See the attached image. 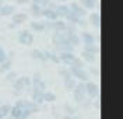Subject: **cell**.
Segmentation results:
<instances>
[{"label":"cell","mask_w":123,"mask_h":119,"mask_svg":"<svg viewBox=\"0 0 123 119\" xmlns=\"http://www.w3.org/2000/svg\"><path fill=\"white\" fill-rule=\"evenodd\" d=\"M78 3L85 8V10H94L98 4V0H78Z\"/></svg>","instance_id":"cell-23"},{"label":"cell","mask_w":123,"mask_h":119,"mask_svg":"<svg viewBox=\"0 0 123 119\" xmlns=\"http://www.w3.org/2000/svg\"><path fill=\"white\" fill-rule=\"evenodd\" d=\"M77 25H78V27H81L83 30H85V28H87V27H88L90 24H88V21L85 20V17H81V18H80V21H78V24H77Z\"/></svg>","instance_id":"cell-34"},{"label":"cell","mask_w":123,"mask_h":119,"mask_svg":"<svg viewBox=\"0 0 123 119\" xmlns=\"http://www.w3.org/2000/svg\"><path fill=\"white\" fill-rule=\"evenodd\" d=\"M66 32V35H67V39H69V44L70 45H73V46L76 48L78 46V45H81V41H80V37H78V34L77 32H74V34H71V32Z\"/></svg>","instance_id":"cell-18"},{"label":"cell","mask_w":123,"mask_h":119,"mask_svg":"<svg viewBox=\"0 0 123 119\" xmlns=\"http://www.w3.org/2000/svg\"><path fill=\"white\" fill-rule=\"evenodd\" d=\"M50 1H52V0H31V3L39 4V6H42V7H48V6L50 4Z\"/></svg>","instance_id":"cell-32"},{"label":"cell","mask_w":123,"mask_h":119,"mask_svg":"<svg viewBox=\"0 0 123 119\" xmlns=\"http://www.w3.org/2000/svg\"><path fill=\"white\" fill-rule=\"evenodd\" d=\"M59 76L62 77V80H66V79H69V77H73L71 73H70V70H69V67H60V69H59Z\"/></svg>","instance_id":"cell-30"},{"label":"cell","mask_w":123,"mask_h":119,"mask_svg":"<svg viewBox=\"0 0 123 119\" xmlns=\"http://www.w3.org/2000/svg\"><path fill=\"white\" fill-rule=\"evenodd\" d=\"M6 59H7V52L0 46V62H3V60H6Z\"/></svg>","instance_id":"cell-35"},{"label":"cell","mask_w":123,"mask_h":119,"mask_svg":"<svg viewBox=\"0 0 123 119\" xmlns=\"http://www.w3.org/2000/svg\"><path fill=\"white\" fill-rule=\"evenodd\" d=\"M85 94L90 100H98L99 98V86L94 81H85Z\"/></svg>","instance_id":"cell-3"},{"label":"cell","mask_w":123,"mask_h":119,"mask_svg":"<svg viewBox=\"0 0 123 119\" xmlns=\"http://www.w3.org/2000/svg\"><path fill=\"white\" fill-rule=\"evenodd\" d=\"M46 91V90H45ZM45 91H35V90H31V100L34 102L39 104V105H43V93Z\"/></svg>","instance_id":"cell-16"},{"label":"cell","mask_w":123,"mask_h":119,"mask_svg":"<svg viewBox=\"0 0 123 119\" xmlns=\"http://www.w3.org/2000/svg\"><path fill=\"white\" fill-rule=\"evenodd\" d=\"M1 4H3V0H0V6H1Z\"/></svg>","instance_id":"cell-41"},{"label":"cell","mask_w":123,"mask_h":119,"mask_svg":"<svg viewBox=\"0 0 123 119\" xmlns=\"http://www.w3.org/2000/svg\"><path fill=\"white\" fill-rule=\"evenodd\" d=\"M28 3H31V0H15V4H18V6H25Z\"/></svg>","instance_id":"cell-37"},{"label":"cell","mask_w":123,"mask_h":119,"mask_svg":"<svg viewBox=\"0 0 123 119\" xmlns=\"http://www.w3.org/2000/svg\"><path fill=\"white\" fill-rule=\"evenodd\" d=\"M69 8H70V11H73L74 14H77L78 17H87V10H85L78 1H71L69 4Z\"/></svg>","instance_id":"cell-7"},{"label":"cell","mask_w":123,"mask_h":119,"mask_svg":"<svg viewBox=\"0 0 123 119\" xmlns=\"http://www.w3.org/2000/svg\"><path fill=\"white\" fill-rule=\"evenodd\" d=\"M11 67H13V60L7 57L6 60L0 62V74H4V73H7L8 70H11Z\"/></svg>","instance_id":"cell-20"},{"label":"cell","mask_w":123,"mask_h":119,"mask_svg":"<svg viewBox=\"0 0 123 119\" xmlns=\"http://www.w3.org/2000/svg\"><path fill=\"white\" fill-rule=\"evenodd\" d=\"M6 74V77H4V81L6 83H13L18 76H17V71H14V70H8L7 73H4Z\"/></svg>","instance_id":"cell-29"},{"label":"cell","mask_w":123,"mask_h":119,"mask_svg":"<svg viewBox=\"0 0 123 119\" xmlns=\"http://www.w3.org/2000/svg\"><path fill=\"white\" fill-rule=\"evenodd\" d=\"M41 80H43L42 79V76H41V73H34V76L31 77V84H35V83H39Z\"/></svg>","instance_id":"cell-33"},{"label":"cell","mask_w":123,"mask_h":119,"mask_svg":"<svg viewBox=\"0 0 123 119\" xmlns=\"http://www.w3.org/2000/svg\"><path fill=\"white\" fill-rule=\"evenodd\" d=\"M57 56H59L60 63H64V64H67V66H69V64L71 63V60L76 57L74 52H67V50H62V52H59Z\"/></svg>","instance_id":"cell-9"},{"label":"cell","mask_w":123,"mask_h":119,"mask_svg":"<svg viewBox=\"0 0 123 119\" xmlns=\"http://www.w3.org/2000/svg\"><path fill=\"white\" fill-rule=\"evenodd\" d=\"M80 41L84 44V45H91V44H97V41H95V37L92 35L91 32L88 31H83L80 35Z\"/></svg>","instance_id":"cell-11"},{"label":"cell","mask_w":123,"mask_h":119,"mask_svg":"<svg viewBox=\"0 0 123 119\" xmlns=\"http://www.w3.org/2000/svg\"><path fill=\"white\" fill-rule=\"evenodd\" d=\"M71 93H73L74 101H76L77 104H80V105L88 100V97L85 94V83L84 81H77L76 87H74V90H73Z\"/></svg>","instance_id":"cell-2"},{"label":"cell","mask_w":123,"mask_h":119,"mask_svg":"<svg viewBox=\"0 0 123 119\" xmlns=\"http://www.w3.org/2000/svg\"><path fill=\"white\" fill-rule=\"evenodd\" d=\"M30 28L34 32H45V21H31Z\"/></svg>","instance_id":"cell-19"},{"label":"cell","mask_w":123,"mask_h":119,"mask_svg":"<svg viewBox=\"0 0 123 119\" xmlns=\"http://www.w3.org/2000/svg\"><path fill=\"white\" fill-rule=\"evenodd\" d=\"M11 84H13V93H14L15 95H18L20 93H23L24 90L31 88V77H28V76L17 77Z\"/></svg>","instance_id":"cell-1"},{"label":"cell","mask_w":123,"mask_h":119,"mask_svg":"<svg viewBox=\"0 0 123 119\" xmlns=\"http://www.w3.org/2000/svg\"><path fill=\"white\" fill-rule=\"evenodd\" d=\"M63 84H64V88H66V91H69V93H71V91L74 90V87H76L77 80L74 79V77H69V79L63 80Z\"/></svg>","instance_id":"cell-24"},{"label":"cell","mask_w":123,"mask_h":119,"mask_svg":"<svg viewBox=\"0 0 123 119\" xmlns=\"http://www.w3.org/2000/svg\"><path fill=\"white\" fill-rule=\"evenodd\" d=\"M80 18H81V17H78L77 14H74L73 11H69L63 20H64L66 23H69V24H74V25H77V24H78V21H80Z\"/></svg>","instance_id":"cell-22"},{"label":"cell","mask_w":123,"mask_h":119,"mask_svg":"<svg viewBox=\"0 0 123 119\" xmlns=\"http://www.w3.org/2000/svg\"><path fill=\"white\" fill-rule=\"evenodd\" d=\"M10 109H11L10 104H0V119H4L6 116H8Z\"/></svg>","instance_id":"cell-26"},{"label":"cell","mask_w":123,"mask_h":119,"mask_svg":"<svg viewBox=\"0 0 123 119\" xmlns=\"http://www.w3.org/2000/svg\"><path fill=\"white\" fill-rule=\"evenodd\" d=\"M63 111H64V113H66V115H76L78 109H77L76 106H73L71 104L66 102L64 105H63Z\"/></svg>","instance_id":"cell-28"},{"label":"cell","mask_w":123,"mask_h":119,"mask_svg":"<svg viewBox=\"0 0 123 119\" xmlns=\"http://www.w3.org/2000/svg\"><path fill=\"white\" fill-rule=\"evenodd\" d=\"M42 17L46 18L48 21H55V20H57L59 17L56 14V10L53 8H49V7H43V11H42Z\"/></svg>","instance_id":"cell-13"},{"label":"cell","mask_w":123,"mask_h":119,"mask_svg":"<svg viewBox=\"0 0 123 119\" xmlns=\"http://www.w3.org/2000/svg\"><path fill=\"white\" fill-rule=\"evenodd\" d=\"M57 1H59V3H63V1H66V0H57Z\"/></svg>","instance_id":"cell-40"},{"label":"cell","mask_w":123,"mask_h":119,"mask_svg":"<svg viewBox=\"0 0 123 119\" xmlns=\"http://www.w3.org/2000/svg\"><path fill=\"white\" fill-rule=\"evenodd\" d=\"M17 41H18L21 45H24V46H31V45L34 44V41H35V37H34V34L30 32L28 30H23V31L18 32Z\"/></svg>","instance_id":"cell-4"},{"label":"cell","mask_w":123,"mask_h":119,"mask_svg":"<svg viewBox=\"0 0 123 119\" xmlns=\"http://www.w3.org/2000/svg\"><path fill=\"white\" fill-rule=\"evenodd\" d=\"M69 66H71V67H84V60L81 59V57H74L73 60H71V63L69 64Z\"/></svg>","instance_id":"cell-31"},{"label":"cell","mask_w":123,"mask_h":119,"mask_svg":"<svg viewBox=\"0 0 123 119\" xmlns=\"http://www.w3.org/2000/svg\"><path fill=\"white\" fill-rule=\"evenodd\" d=\"M17 11L14 4H1L0 6V17H11Z\"/></svg>","instance_id":"cell-8"},{"label":"cell","mask_w":123,"mask_h":119,"mask_svg":"<svg viewBox=\"0 0 123 119\" xmlns=\"http://www.w3.org/2000/svg\"><path fill=\"white\" fill-rule=\"evenodd\" d=\"M25 21H28V14H27V13H17V11H15L14 14L11 16V23L15 24V25L24 24Z\"/></svg>","instance_id":"cell-12"},{"label":"cell","mask_w":123,"mask_h":119,"mask_svg":"<svg viewBox=\"0 0 123 119\" xmlns=\"http://www.w3.org/2000/svg\"><path fill=\"white\" fill-rule=\"evenodd\" d=\"M0 104H1V101H0Z\"/></svg>","instance_id":"cell-42"},{"label":"cell","mask_w":123,"mask_h":119,"mask_svg":"<svg viewBox=\"0 0 123 119\" xmlns=\"http://www.w3.org/2000/svg\"><path fill=\"white\" fill-rule=\"evenodd\" d=\"M43 55H45V57H46V62H52V63H55V64H59V63H60L57 53H55V52H52V50H48V49H45V50H43Z\"/></svg>","instance_id":"cell-17"},{"label":"cell","mask_w":123,"mask_h":119,"mask_svg":"<svg viewBox=\"0 0 123 119\" xmlns=\"http://www.w3.org/2000/svg\"><path fill=\"white\" fill-rule=\"evenodd\" d=\"M91 73L95 74L97 77H99V67H98V66H97V67H91Z\"/></svg>","instance_id":"cell-38"},{"label":"cell","mask_w":123,"mask_h":119,"mask_svg":"<svg viewBox=\"0 0 123 119\" xmlns=\"http://www.w3.org/2000/svg\"><path fill=\"white\" fill-rule=\"evenodd\" d=\"M42 11H43V7L39 6V4H35V3H31L30 6V14L35 18H42Z\"/></svg>","instance_id":"cell-14"},{"label":"cell","mask_w":123,"mask_h":119,"mask_svg":"<svg viewBox=\"0 0 123 119\" xmlns=\"http://www.w3.org/2000/svg\"><path fill=\"white\" fill-rule=\"evenodd\" d=\"M31 113L28 109H23L17 105H11V109H10V116H13L14 119H28L31 118Z\"/></svg>","instance_id":"cell-6"},{"label":"cell","mask_w":123,"mask_h":119,"mask_svg":"<svg viewBox=\"0 0 123 119\" xmlns=\"http://www.w3.org/2000/svg\"><path fill=\"white\" fill-rule=\"evenodd\" d=\"M81 55H83V60L84 62H88V63H94L97 59H98V55H95V53H91V52H88V50H83L81 52Z\"/></svg>","instance_id":"cell-21"},{"label":"cell","mask_w":123,"mask_h":119,"mask_svg":"<svg viewBox=\"0 0 123 119\" xmlns=\"http://www.w3.org/2000/svg\"><path fill=\"white\" fill-rule=\"evenodd\" d=\"M69 70L71 73V76L78 81H84L85 83V81L90 80V73L84 70V67H71V66H69Z\"/></svg>","instance_id":"cell-5"},{"label":"cell","mask_w":123,"mask_h":119,"mask_svg":"<svg viewBox=\"0 0 123 119\" xmlns=\"http://www.w3.org/2000/svg\"><path fill=\"white\" fill-rule=\"evenodd\" d=\"M56 14H57V17L59 18H64L66 17V14L70 11V8L67 4H64V3H57V6H56Z\"/></svg>","instance_id":"cell-15"},{"label":"cell","mask_w":123,"mask_h":119,"mask_svg":"<svg viewBox=\"0 0 123 119\" xmlns=\"http://www.w3.org/2000/svg\"><path fill=\"white\" fill-rule=\"evenodd\" d=\"M4 119H14V118H13V116H10V115H8V116H6V118H4Z\"/></svg>","instance_id":"cell-39"},{"label":"cell","mask_w":123,"mask_h":119,"mask_svg":"<svg viewBox=\"0 0 123 119\" xmlns=\"http://www.w3.org/2000/svg\"><path fill=\"white\" fill-rule=\"evenodd\" d=\"M60 119H80V116H78V115H66V113H64V115H63V116H60Z\"/></svg>","instance_id":"cell-36"},{"label":"cell","mask_w":123,"mask_h":119,"mask_svg":"<svg viewBox=\"0 0 123 119\" xmlns=\"http://www.w3.org/2000/svg\"><path fill=\"white\" fill-rule=\"evenodd\" d=\"M88 24L92 25L95 30H99V27H101V14H99V11H92L91 14L88 16Z\"/></svg>","instance_id":"cell-10"},{"label":"cell","mask_w":123,"mask_h":119,"mask_svg":"<svg viewBox=\"0 0 123 119\" xmlns=\"http://www.w3.org/2000/svg\"><path fill=\"white\" fill-rule=\"evenodd\" d=\"M31 57L32 59H35V60H39V62H46V57L43 55V50H41V49H34V50H31Z\"/></svg>","instance_id":"cell-25"},{"label":"cell","mask_w":123,"mask_h":119,"mask_svg":"<svg viewBox=\"0 0 123 119\" xmlns=\"http://www.w3.org/2000/svg\"><path fill=\"white\" fill-rule=\"evenodd\" d=\"M56 101V94L52 93V91H48L46 90L45 93H43V102L45 104H52Z\"/></svg>","instance_id":"cell-27"}]
</instances>
